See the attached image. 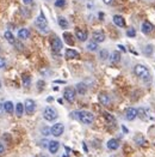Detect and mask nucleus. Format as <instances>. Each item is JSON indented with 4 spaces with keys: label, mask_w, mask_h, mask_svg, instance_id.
I'll list each match as a JSON object with an SVG mask.
<instances>
[{
    "label": "nucleus",
    "mask_w": 155,
    "mask_h": 157,
    "mask_svg": "<svg viewBox=\"0 0 155 157\" xmlns=\"http://www.w3.org/2000/svg\"><path fill=\"white\" fill-rule=\"evenodd\" d=\"M13 44L18 48V51H23V44H22V43H19L18 41H14V43H13Z\"/></svg>",
    "instance_id": "473e14b6"
},
{
    "label": "nucleus",
    "mask_w": 155,
    "mask_h": 157,
    "mask_svg": "<svg viewBox=\"0 0 155 157\" xmlns=\"http://www.w3.org/2000/svg\"><path fill=\"white\" fill-rule=\"evenodd\" d=\"M24 107H25L26 114L27 115H32L35 113V109H36V103L32 100H26L25 103H24Z\"/></svg>",
    "instance_id": "6e6552de"
},
{
    "label": "nucleus",
    "mask_w": 155,
    "mask_h": 157,
    "mask_svg": "<svg viewBox=\"0 0 155 157\" xmlns=\"http://www.w3.org/2000/svg\"><path fill=\"white\" fill-rule=\"evenodd\" d=\"M118 48H119V49H122L123 52H125V49H124V47H123V46H118Z\"/></svg>",
    "instance_id": "4c0bfd02"
},
{
    "label": "nucleus",
    "mask_w": 155,
    "mask_h": 157,
    "mask_svg": "<svg viewBox=\"0 0 155 157\" xmlns=\"http://www.w3.org/2000/svg\"><path fill=\"white\" fill-rule=\"evenodd\" d=\"M0 88H1V82H0Z\"/></svg>",
    "instance_id": "58836bf2"
},
{
    "label": "nucleus",
    "mask_w": 155,
    "mask_h": 157,
    "mask_svg": "<svg viewBox=\"0 0 155 157\" xmlns=\"http://www.w3.org/2000/svg\"><path fill=\"white\" fill-rule=\"evenodd\" d=\"M75 95H77V92H75L74 88H66L65 91H63V97L68 102H74Z\"/></svg>",
    "instance_id": "39448f33"
},
{
    "label": "nucleus",
    "mask_w": 155,
    "mask_h": 157,
    "mask_svg": "<svg viewBox=\"0 0 155 157\" xmlns=\"http://www.w3.org/2000/svg\"><path fill=\"white\" fill-rule=\"evenodd\" d=\"M52 52L60 53L62 49V41L59 39L57 36H54L52 40Z\"/></svg>",
    "instance_id": "423d86ee"
},
{
    "label": "nucleus",
    "mask_w": 155,
    "mask_h": 157,
    "mask_svg": "<svg viewBox=\"0 0 155 157\" xmlns=\"http://www.w3.org/2000/svg\"><path fill=\"white\" fill-rule=\"evenodd\" d=\"M72 114L77 115L75 119H78L79 121H81V122L85 124V125H90V124L93 122V120H94L93 114L90 113V112H87V110H79V112H74V113H72Z\"/></svg>",
    "instance_id": "f03ea898"
},
{
    "label": "nucleus",
    "mask_w": 155,
    "mask_h": 157,
    "mask_svg": "<svg viewBox=\"0 0 155 157\" xmlns=\"http://www.w3.org/2000/svg\"><path fill=\"white\" fill-rule=\"evenodd\" d=\"M4 109H5V112H6L7 114H12L13 110H14V108H13V103L12 102H10V101L5 102V103H4Z\"/></svg>",
    "instance_id": "6ab92c4d"
},
{
    "label": "nucleus",
    "mask_w": 155,
    "mask_h": 157,
    "mask_svg": "<svg viewBox=\"0 0 155 157\" xmlns=\"http://www.w3.org/2000/svg\"><path fill=\"white\" fill-rule=\"evenodd\" d=\"M92 37L94 40V42H104L105 41V34H104L102 30H96L92 35Z\"/></svg>",
    "instance_id": "9b49d317"
},
{
    "label": "nucleus",
    "mask_w": 155,
    "mask_h": 157,
    "mask_svg": "<svg viewBox=\"0 0 155 157\" xmlns=\"http://www.w3.org/2000/svg\"><path fill=\"white\" fill-rule=\"evenodd\" d=\"M75 36H77V39L79 40V41L84 42V41L87 40V33H86L85 30L80 29V28H77V29H75Z\"/></svg>",
    "instance_id": "f8f14e48"
},
{
    "label": "nucleus",
    "mask_w": 155,
    "mask_h": 157,
    "mask_svg": "<svg viewBox=\"0 0 155 157\" xmlns=\"http://www.w3.org/2000/svg\"><path fill=\"white\" fill-rule=\"evenodd\" d=\"M87 49L88 51H92V52H94V51H97L98 49V44H97V42H90L88 44H87Z\"/></svg>",
    "instance_id": "cd10ccee"
},
{
    "label": "nucleus",
    "mask_w": 155,
    "mask_h": 157,
    "mask_svg": "<svg viewBox=\"0 0 155 157\" xmlns=\"http://www.w3.org/2000/svg\"><path fill=\"white\" fill-rule=\"evenodd\" d=\"M18 37L20 40H26L30 37V31H29V29H26V28H23V29H20L19 31H18Z\"/></svg>",
    "instance_id": "f3484780"
},
{
    "label": "nucleus",
    "mask_w": 155,
    "mask_h": 157,
    "mask_svg": "<svg viewBox=\"0 0 155 157\" xmlns=\"http://www.w3.org/2000/svg\"><path fill=\"white\" fill-rule=\"evenodd\" d=\"M112 19H114V23H115L117 26H119V28L125 26V21H124V18H123L121 14H115Z\"/></svg>",
    "instance_id": "4468645a"
},
{
    "label": "nucleus",
    "mask_w": 155,
    "mask_h": 157,
    "mask_svg": "<svg viewBox=\"0 0 155 157\" xmlns=\"http://www.w3.org/2000/svg\"><path fill=\"white\" fill-rule=\"evenodd\" d=\"M66 0H56L55 1V6L56 7H65Z\"/></svg>",
    "instance_id": "c756f323"
},
{
    "label": "nucleus",
    "mask_w": 155,
    "mask_h": 157,
    "mask_svg": "<svg viewBox=\"0 0 155 157\" xmlns=\"http://www.w3.org/2000/svg\"><path fill=\"white\" fill-rule=\"evenodd\" d=\"M4 36H5V39L7 40L10 43H14V36H13V34L11 31H5V34H4Z\"/></svg>",
    "instance_id": "5701e85b"
},
{
    "label": "nucleus",
    "mask_w": 155,
    "mask_h": 157,
    "mask_svg": "<svg viewBox=\"0 0 155 157\" xmlns=\"http://www.w3.org/2000/svg\"><path fill=\"white\" fill-rule=\"evenodd\" d=\"M63 39L66 40V42H67L68 44H73V43H74V41H73V36H72L69 33H65V34H63Z\"/></svg>",
    "instance_id": "b1692460"
},
{
    "label": "nucleus",
    "mask_w": 155,
    "mask_h": 157,
    "mask_svg": "<svg viewBox=\"0 0 155 157\" xmlns=\"http://www.w3.org/2000/svg\"><path fill=\"white\" fill-rule=\"evenodd\" d=\"M135 142L139 145H143L146 143V140H144V138H143L142 136H136V137H135Z\"/></svg>",
    "instance_id": "c85d7f7f"
},
{
    "label": "nucleus",
    "mask_w": 155,
    "mask_h": 157,
    "mask_svg": "<svg viewBox=\"0 0 155 157\" xmlns=\"http://www.w3.org/2000/svg\"><path fill=\"white\" fill-rule=\"evenodd\" d=\"M36 26L38 28L41 33H48V22L43 13H41L36 18Z\"/></svg>",
    "instance_id": "7ed1b4c3"
},
{
    "label": "nucleus",
    "mask_w": 155,
    "mask_h": 157,
    "mask_svg": "<svg viewBox=\"0 0 155 157\" xmlns=\"http://www.w3.org/2000/svg\"><path fill=\"white\" fill-rule=\"evenodd\" d=\"M77 91L80 95H84V94H86V91H87V86L84 83H79V84H77Z\"/></svg>",
    "instance_id": "4be33fe9"
},
{
    "label": "nucleus",
    "mask_w": 155,
    "mask_h": 157,
    "mask_svg": "<svg viewBox=\"0 0 155 157\" xmlns=\"http://www.w3.org/2000/svg\"><path fill=\"white\" fill-rule=\"evenodd\" d=\"M154 25L150 22H143L142 24V33L143 34H150L154 31Z\"/></svg>",
    "instance_id": "ddd939ff"
},
{
    "label": "nucleus",
    "mask_w": 155,
    "mask_h": 157,
    "mask_svg": "<svg viewBox=\"0 0 155 157\" xmlns=\"http://www.w3.org/2000/svg\"><path fill=\"white\" fill-rule=\"evenodd\" d=\"M127 35L130 36V37H135V36H136V31H135L134 29H129V30L127 31Z\"/></svg>",
    "instance_id": "7c9ffc66"
},
{
    "label": "nucleus",
    "mask_w": 155,
    "mask_h": 157,
    "mask_svg": "<svg viewBox=\"0 0 155 157\" xmlns=\"http://www.w3.org/2000/svg\"><path fill=\"white\" fill-rule=\"evenodd\" d=\"M5 65H6V63H5V59H4V58H0V68L5 67Z\"/></svg>",
    "instance_id": "72a5a7b5"
},
{
    "label": "nucleus",
    "mask_w": 155,
    "mask_h": 157,
    "mask_svg": "<svg viewBox=\"0 0 155 157\" xmlns=\"http://www.w3.org/2000/svg\"><path fill=\"white\" fill-rule=\"evenodd\" d=\"M63 131H65V127H63L62 124H55L52 128H50L52 134L55 136V137H60V136L63 133Z\"/></svg>",
    "instance_id": "1a4fd4ad"
},
{
    "label": "nucleus",
    "mask_w": 155,
    "mask_h": 157,
    "mask_svg": "<svg viewBox=\"0 0 155 157\" xmlns=\"http://www.w3.org/2000/svg\"><path fill=\"white\" fill-rule=\"evenodd\" d=\"M43 117L47 121H54L57 119V112L55 108L52 107H47L44 109V113H43Z\"/></svg>",
    "instance_id": "20e7f679"
},
{
    "label": "nucleus",
    "mask_w": 155,
    "mask_h": 157,
    "mask_svg": "<svg viewBox=\"0 0 155 157\" xmlns=\"http://www.w3.org/2000/svg\"><path fill=\"white\" fill-rule=\"evenodd\" d=\"M22 80H23V85H24L25 88H29V86H30L31 78H30V76H29L27 73H23V76H22Z\"/></svg>",
    "instance_id": "aec40b11"
},
{
    "label": "nucleus",
    "mask_w": 155,
    "mask_h": 157,
    "mask_svg": "<svg viewBox=\"0 0 155 157\" xmlns=\"http://www.w3.org/2000/svg\"><path fill=\"white\" fill-rule=\"evenodd\" d=\"M119 60H121V54L117 52V51L111 54V61L112 63H118Z\"/></svg>",
    "instance_id": "393cba45"
},
{
    "label": "nucleus",
    "mask_w": 155,
    "mask_h": 157,
    "mask_svg": "<svg viewBox=\"0 0 155 157\" xmlns=\"http://www.w3.org/2000/svg\"><path fill=\"white\" fill-rule=\"evenodd\" d=\"M80 55H79V53L75 51V49H67L66 51V59H68V60H72V59H78Z\"/></svg>",
    "instance_id": "2eb2a0df"
},
{
    "label": "nucleus",
    "mask_w": 155,
    "mask_h": 157,
    "mask_svg": "<svg viewBox=\"0 0 155 157\" xmlns=\"http://www.w3.org/2000/svg\"><path fill=\"white\" fill-rule=\"evenodd\" d=\"M24 109H25V107L22 103H17V105H16V114H17V117L20 118L23 115V113H24Z\"/></svg>",
    "instance_id": "412c9836"
},
{
    "label": "nucleus",
    "mask_w": 155,
    "mask_h": 157,
    "mask_svg": "<svg viewBox=\"0 0 155 157\" xmlns=\"http://www.w3.org/2000/svg\"><path fill=\"white\" fill-rule=\"evenodd\" d=\"M23 1H24V4H25V5H30V4H32V1H34V0H23Z\"/></svg>",
    "instance_id": "c9c22d12"
},
{
    "label": "nucleus",
    "mask_w": 155,
    "mask_h": 157,
    "mask_svg": "<svg viewBox=\"0 0 155 157\" xmlns=\"http://www.w3.org/2000/svg\"><path fill=\"white\" fill-rule=\"evenodd\" d=\"M98 100H99V102L103 105H110V103H111L110 96H109L107 94H105V92H100V94L98 95Z\"/></svg>",
    "instance_id": "9d476101"
},
{
    "label": "nucleus",
    "mask_w": 155,
    "mask_h": 157,
    "mask_svg": "<svg viewBox=\"0 0 155 157\" xmlns=\"http://www.w3.org/2000/svg\"><path fill=\"white\" fill-rule=\"evenodd\" d=\"M59 147H60V143L56 142V140H52L49 142V145H48V149L50 151V154H56L59 151Z\"/></svg>",
    "instance_id": "dca6fc26"
},
{
    "label": "nucleus",
    "mask_w": 155,
    "mask_h": 157,
    "mask_svg": "<svg viewBox=\"0 0 155 157\" xmlns=\"http://www.w3.org/2000/svg\"><path fill=\"white\" fill-rule=\"evenodd\" d=\"M137 117H139V109L130 107V108H128V109L125 110V119H127V120L132 121V120H135Z\"/></svg>",
    "instance_id": "0eeeda50"
},
{
    "label": "nucleus",
    "mask_w": 155,
    "mask_h": 157,
    "mask_svg": "<svg viewBox=\"0 0 155 157\" xmlns=\"http://www.w3.org/2000/svg\"><path fill=\"white\" fill-rule=\"evenodd\" d=\"M4 151H5V146H4V145L0 143V156L4 154Z\"/></svg>",
    "instance_id": "f704fd0d"
},
{
    "label": "nucleus",
    "mask_w": 155,
    "mask_h": 157,
    "mask_svg": "<svg viewBox=\"0 0 155 157\" xmlns=\"http://www.w3.org/2000/svg\"><path fill=\"white\" fill-rule=\"evenodd\" d=\"M104 115H105V119H106V121H107L109 124H112V125L116 124V120H115V118H114L111 114H109V113H104Z\"/></svg>",
    "instance_id": "bb28decb"
},
{
    "label": "nucleus",
    "mask_w": 155,
    "mask_h": 157,
    "mask_svg": "<svg viewBox=\"0 0 155 157\" xmlns=\"http://www.w3.org/2000/svg\"><path fill=\"white\" fill-rule=\"evenodd\" d=\"M107 55H109V53H107V51H106V49H103V51L100 52V58H102L103 60L107 59Z\"/></svg>",
    "instance_id": "2f4dec72"
},
{
    "label": "nucleus",
    "mask_w": 155,
    "mask_h": 157,
    "mask_svg": "<svg viewBox=\"0 0 155 157\" xmlns=\"http://www.w3.org/2000/svg\"><path fill=\"white\" fill-rule=\"evenodd\" d=\"M103 1L106 4V5H110V4H112V2H114V0H103Z\"/></svg>",
    "instance_id": "e433bc0d"
},
{
    "label": "nucleus",
    "mask_w": 155,
    "mask_h": 157,
    "mask_svg": "<svg viewBox=\"0 0 155 157\" xmlns=\"http://www.w3.org/2000/svg\"><path fill=\"white\" fill-rule=\"evenodd\" d=\"M134 73H135L140 79H142L143 82H150V79H152L149 70L144 65H140V64H139V65L135 66V67H134Z\"/></svg>",
    "instance_id": "f257e3e1"
},
{
    "label": "nucleus",
    "mask_w": 155,
    "mask_h": 157,
    "mask_svg": "<svg viewBox=\"0 0 155 157\" xmlns=\"http://www.w3.org/2000/svg\"><path fill=\"white\" fill-rule=\"evenodd\" d=\"M42 157H47V156H42Z\"/></svg>",
    "instance_id": "ea45409f"
},
{
    "label": "nucleus",
    "mask_w": 155,
    "mask_h": 157,
    "mask_svg": "<svg viewBox=\"0 0 155 157\" xmlns=\"http://www.w3.org/2000/svg\"><path fill=\"white\" fill-rule=\"evenodd\" d=\"M59 25L61 26V28H63V29H67L68 28V22L66 21V18H63V17H60L59 18Z\"/></svg>",
    "instance_id": "a878e982"
},
{
    "label": "nucleus",
    "mask_w": 155,
    "mask_h": 157,
    "mask_svg": "<svg viewBox=\"0 0 155 157\" xmlns=\"http://www.w3.org/2000/svg\"><path fill=\"white\" fill-rule=\"evenodd\" d=\"M119 147V142L117 139H110L107 142V149L110 150H117Z\"/></svg>",
    "instance_id": "a211bd4d"
}]
</instances>
